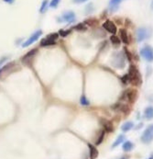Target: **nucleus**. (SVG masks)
Segmentation results:
<instances>
[{
  "label": "nucleus",
  "mask_w": 153,
  "mask_h": 159,
  "mask_svg": "<svg viewBox=\"0 0 153 159\" xmlns=\"http://www.w3.org/2000/svg\"><path fill=\"white\" fill-rule=\"evenodd\" d=\"M127 76H128L129 82L132 85L139 86L141 83V77H140L139 72L134 65H130Z\"/></svg>",
  "instance_id": "nucleus-1"
},
{
  "label": "nucleus",
  "mask_w": 153,
  "mask_h": 159,
  "mask_svg": "<svg viewBox=\"0 0 153 159\" xmlns=\"http://www.w3.org/2000/svg\"><path fill=\"white\" fill-rule=\"evenodd\" d=\"M59 34L58 33H52L49 34L45 39H43L40 41V46L45 47V46H50V45H53L55 44V41L58 39Z\"/></svg>",
  "instance_id": "nucleus-2"
},
{
  "label": "nucleus",
  "mask_w": 153,
  "mask_h": 159,
  "mask_svg": "<svg viewBox=\"0 0 153 159\" xmlns=\"http://www.w3.org/2000/svg\"><path fill=\"white\" fill-rule=\"evenodd\" d=\"M41 34H42V31H35L23 44H22V47H29L30 45H31L32 43H34L35 41H37L38 40H39V38L41 36Z\"/></svg>",
  "instance_id": "nucleus-3"
},
{
  "label": "nucleus",
  "mask_w": 153,
  "mask_h": 159,
  "mask_svg": "<svg viewBox=\"0 0 153 159\" xmlns=\"http://www.w3.org/2000/svg\"><path fill=\"white\" fill-rule=\"evenodd\" d=\"M152 134H153V127H152V125H150L144 131V132L141 136V141L145 144H148V143L151 142Z\"/></svg>",
  "instance_id": "nucleus-4"
},
{
  "label": "nucleus",
  "mask_w": 153,
  "mask_h": 159,
  "mask_svg": "<svg viewBox=\"0 0 153 159\" xmlns=\"http://www.w3.org/2000/svg\"><path fill=\"white\" fill-rule=\"evenodd\" d=\"M76 19L75 14L73 11H67L64 12L62 16L61 17V22H67V23H73Z\"/></svg>",
  "instance_id": "nucleus-5"
},
{
  "label": "nucleus",
  "mask_w": 153,
  "mask_h": 159,
  "mask_svg": "<svg viewBox=\"0 0 153 159\" xmlns=\"http://www.w3.org/2000/svg\"><path fill=\"white\" fill-rule=\"evenodd\" d=\"M103 28L108 31L109 33H112L113 35H115L117 33V26L116 24L114 23L113 21L111 20H106L105 22H104V24H103Z\"/></svg>",
  "instance_id": "nucleus-6"
},
{
  "label": "nucleus",
  "mask_w": 153,
  "mask_h": 159,
  "mask_svg": "<svg viewBox=\"0 0 153 159\" xmlns=\"http://www.w3.org/2000/svg\"><path fill=\"white\" fill-rule=\"evenodd\" d=\"M140 54L143 58H145L147 61L151 62L153 58V54H152V49L148 46H145L140 50Z\"/></svg>",
  "instance_id": "nucleus-7"
},
{
  "label": "nucleus",
  "mask_w": 153,
  "mask_h": 159,
  "mask_svg": "<svg viewBox=\"0 0 153 159\" xmlns=\"http://www.w3.org/2000/svg\"><path fill=\"white\" fill-rule=\"evenodd\" d=\"M100 122H101V124H102V126L104 127V129H105V131H107V132L113 131L114 127H113V123H112L110 121H108V120H106V119L102 118V119L100 120Z\"/></svg>",
  "instance_id": "nucleus-8"
},
{
  "label": "nucleus",
  "mask_w": 153,
  "mask_h": 159,
  "mask_svg": "<svg viewBox=\"0 0 153 159\" xmlns=\"http://www.w3.org/2000/svg\"><path fill=\"white\" fill-rule=\"evenodd\" d=\"M148 37V31L145 28H139L137 31V38L138 41H142Z\"/></svg>",
  "instance_id": "nucleus-9"
},
{
  "label": "nucleus",
  "mask_w": 153,
  "mask_h": 159,
  "mask_svg": "<svg viewBox=\"0 0 153 159\" xmlns=\"http://www.w3.org/2000/svg\"><path fill=\"white\" fill-rule=\"evenodd\" d=\"M137 96H138V92L136 91V90H134V89L129 90V91L126 92V98H127V99H128V101L130 103H133L136 100Z\"/></svg>",
  "instance_id": "nucleus-10"
},
{
  "label": "nucleus",
  "mask_w": 153,
  "mask_h": 159,
  "mask_svg": "<svg viewBox=\"0 0 153 159\" xmlns=\"http://www.w3.org/2000/svg\"><path fill=\"white\" fill-rule=\"evenodd\" d=\"M89 147V152H90V159H96V157L98 156V150L96 149V147L91 144H88Z\"/></svg>",
  "instance_id": "nucleus-11"
},
{
  "label": "nucleus",
  "mask_w": 153,
  "mask_h": 159,
  "mask_svg": "<svg viewBox=\"0 0 153 159\" xmlns=\"http://www.w3.org/2000/svg\"><path fill=\"white\" fill-rule=\"evenodd\" d=\"M120 38H121V41H122L125 44H128V43H129L127 32H126V30H124V29L120 30Z\"/></svg>",
  "instance_id": "nucleus-12"
},
{
  "label": "nucleus",
  "mask_w": 153,
  "mask_h": 159,
  "mask_svg": "<svg viewBox=\"0 0 153 159\" xmlns=\"http://www.w3.org/2000/svg\"><path fill=\"white\" fill-rule=\"evenodd\" d=\"M133 122H125L122 126H121V130L124 131V132H126V131H130L131 129L133 128Z\"/></svg>",
  "instance_id": "nucleus-13"
},
{
  "label": "nucleus",
  "mask_w": 153,
  "mask_h": 159,
  "mask_svg": "<svg viewBox=\"0 0 153 159\" xmlns=\"http://www.w3.org/2000/svg\"><path fill=\"white\" fill-rule=\"evenodd\" d=\"M121 1H122V0H110V3H109L110 9L112 11H115L118 8V5L121 3Z\"/></svg>",
  "instance_id": "nucleus-14"
},
{
  "label": "nucleus",
  "mask_w": 153,
  "mask_h": 159,
  "mask_svg": "<svg viewBox=\"0 0 153 159\" xmlns=\"http://www.w3.org/2000/svg\"><path fill=\"white\" fill-rule=\"evenodd\" d=\"M122 148H123V150H124L125 152H129V151H131V150H132V149L134 148V144H133L132 143H131L130 141H126V142L124 143Z\"/></svg>",
  "instance_id": "nucleus-15"
},
{
  "label": "nucleus",
  "mask_w": 153,
  "mask_h": 159,
  "mask_svg": "<svg viewBox=\"0 0 153 159\" xmlns=\"http://www.w3.org/2000/svg\"><path fill=\"white\" fill-rule=\"evenodd\" d=\"M125 140V135L124 134H120L118 137L117 138V140L115 141V143L112 144V148H116L117 146H118L121 143H123Z\"/></svg>",
  "instance_id": "nucleus-16"
},
{
  "label": "nucleus",
  "mask_w": 153,
  "mask_h": 159,
  "mask_svg": "<svg viewBox=\"0 0 153 159\" xmlns=\"http://www.w3.org/2000/svg\"><path fill=\"white\" fill-rule=\"evenodd\" d=\"M36 53H37V49H33V50H31L30 52H29L26 55H24L23 56V62H25V61H27V60H29V59H30V58H32L35 54H36Z\"/></svg>",
  "instance_id": "nucleus-17"
},
{
  "label": "nucleus",
  "mask_w": 153,
  "mask_h": 159,
  "mask_svg": "<svg viewBox=\"0 0 153 159\" xmlns=\"http://www.w3.org/2000/svg\"><path fill=\"white\" fill-rule=\"evenodd\" d=\"M153 115V110H152V107H148L145 109V117L147 119H151Z\"/></svg>",
  "instance_id": "nucleus-18"
},
{
  "label": "nucleus",
  "mask_w": 153,
  "mask_h": 159,
  "mask_svg": "<svg viewBox=\"0 0 153 159\" xmlns=\"http://www.w3.org/2000/svg\"><path fill=\"white\" fill-rule=\"evenodd\" d=\"M48 8V0H43V2L41 4V7L39 8V12L40 13H44L47 10Z\"/></svg>",
  "instance_id": "nucleus-19"
},
{
  "label": "nucleus",
  "mask_w": 153,
  "mask_h": 159,
  "mask_svg": "<svg viewBox=\"0 0 153 159\" xmlns=\"http://www.w3.org/2000/svg\"><path fill=\"white\" fill-rule=\"evenodd\" d=\"M74 29H75L76 31H84L87 30V27L85 26L84 23H79V24H77V25L74 27Z\"/></svg>",
  "instance_id": "nucleus-20"
},
{
  "label": "nucleus",
  "mask_w": 153,
  "mask_h": 159,
  "mask_svg": "<svg viewBox=\"0 0 153 159\" xmlns=\"http://www.w3.org/2000/svg\"><path fill=\"white\" fill-rule=\"evenodd\" d=\"M80 102H81V104L83 105V106H87V105H89V104H90V101H89L88 99H87V98H86L84 95L81 97Z\"/></svg>",
  "instance_id": "nucleus-21"
},
{
  "label": "nucleus",
  "mask_w": 153,
  "mask_h": 159,
  "mask_svg": "<svg viewBox=\"0 0 153 159\" xmlns=\"http://www.w3.org/2000/svg\"><path fill=\"white\" fill-rule=\"evenodd\" d=\"M110 41H111L112 43H114V44H119V43H120V39H119L117 36H116V35H112V36L110 37Z\"/></svg>",
  "instance_id": "nucleus-22"
},
{
  "label": "nucleus",
  "mask_w": 153,
  "mask_h": 159,
  "mask_svg": "<svg viewBox=\"0 0 153 159\" xmlns=\"http://www.w3.org/2000/svg\"><path fill=\"white\" fill-rule=\"evenodd\" d=\"M96 23H97L96 19H94V18H92V19H87V20H85V22H84V24H87V25H89V26H95Z\"/></svg>",
  "instance_id": "nucleus-23"
},
{
  "label": "nucleus",
  "mask_w": 153,
  "mask_h": 159,
  "mask_svg": "<svg viewBox=\"0 0 153 159\" xmlns=\"http://www.w3.org/2000/svg\"><path fill=\"white\" fill-rule=\"evenodd\" d=\"M60 1L61 0H52L51 3H50V7L52 8H56L58 7L59 3H60Z\"/></svg>",
  "instance_id": "nucleus-24"
},
{
  "label": "nucleus",
  "mask_w": 153,
  "mask_h": 159,
  "mask_svg": "<svg viewBox=\"0 0 153 159\" xmlns=\"http://www.w3.org/2000/svg\"><path fill=\"white\" fill-rule=\"evenodd\" d=\"M104 136H105V131H103L101 132V134H100V136H99L98 140H97L96 143H95L96 145H99V144L103 142V140H104Z\"/></svg>",
  "instance_id": "nucleus-25"
},
{
  "label": "nucleus",
  "mask_w": 153,
  "mask_h": 159,
  "mask_svg": "<svg viewBox=\"0 0 153 159\" xmlns=\"http://www.w3.org/2000/svg\"><path fill=\"white\" fill-rule=\"evenodd\" d=\"M12 64H13V63H8V64H6L4 67H2L1 68V69H0V75H1L3 72H5L7 69H8V68H9V67H11L12 66Z\"/></svg>",
  "instance_id": "nucleus-26"
},
{
  "label": "nucleus",
  "mask_w": 153,
  "mask_h": 159,
  "mask_svg": "<svg viewBox=\"0 0 153 159\" xmlns=\"http://www.w3.org/2000/svg\"><path fill=\"white\" fill-rule=\"evenodd\" d=\"M70 32H71L70 31H59V34H60L61 37H66Z\"/></svg>",
  "instance_id": "nucleus-27"
},
{
  "label": "nucleus",
  "mask_w": 153,
  "mask_h": 159,
  "mask_svg": "<svg viewBox=\"0 0 153 159\" xmlns=\"http://www.w3.org/2000/svg\"><path fill=\"white\" fill-rule=\"evenodd\" d=\"M124 50H125V53H126V57L128 58V61H131V60H132V55H131V54L129 53V51H128L126 48H125Z\"/></svg>",
  "instance_id": "nucleus-28"
},
{
  "label": "nucleus",
  "mask_w": 153,
  "mask_h": 159,
  "mask_svg": "<svg viewBox=\"0 0 153 159\" xmlns=\"http://www.w3.org/2000/svg\"><path fill=\"white\" fill-rule=\"evenodd\" d=\"M122 80H123V82L126 84V83H127V82H129V79H128V76L126 75V76H125L123 78H122Z\"/></svg>",
  "instance_id": "nucleus-29"
},
{
  "label": "nucleus",
  "mask_w": 153,
  "mask_h": 159,
  "mask_svg": "<svg viewBox=\"0 0 153 159\" xmlns=\"http://www.w3.org/2000/svg\"><path fill=\"white\" fill-rule=\"evenodd\" d=\"M73 1L74 3H83V2L87 1V0H73Z\"/></svg>",
  "instance_id": "nucleus-30"
},
{
  "label": "nucleus",
  "mask_w": 153,
  "mask_h": 159,
  "mask_svg": "<svg viewBox=\"0 0 153 159\" xmlns=\"http://www.w3.org/2000/svg\"><path fill=\"white\" fill-rule=\"evenodd\" d=\"M4 1L6 2V3H8V4H12L15 0H4Z\"/></svg>",
  "instance_id": "nucleus-31"
},
{
  "label": "nucleus",
  "mask_w": 153,
  "mask_h": 159,
  "mask_svg": "<svg viewBox=\"0 0 153 159\" xmlns=\"http://www.w3.org/2000/svg\"><path fill=\"white\" fill-rule=\"evenodd\" d=\"M121 159H126V158H125V157H123V158H121Z\"/></svg>",
  "instance_id": "nucleus-32"
}]
</instances>
